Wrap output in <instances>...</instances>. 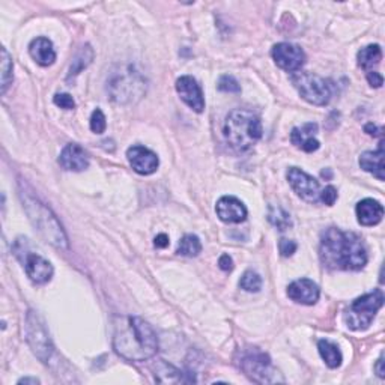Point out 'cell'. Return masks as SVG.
Segmentation results:
<instances>
[{
  "label": "cell",
  "mask_w": 385,
  "mask_h": 385,
  "mask_svg": "<svg viewBox=\"0 0 385 385\" xmlns=\"http://www.w3.org/2000/svg\"><path fill=\"white\" fill-rule=\"evenodd\" d=\"M319 258L328 269L360 271L368 264V250L356 233L330 228L321 237Z\"/></svg>",
  "instance_id": "cell-1"
},
{
  "label": "cell",
  "mask_w": 385,
  "mask_h": 385,
  "mask_svg": "<svg viewBox=\"0 0 385 385\" xmlns=\"http://www.w3.org/2000/svg\"><path fill=\"white\" fill-rule=\"evenodd\" d=\"M113 349L127 361H146L158 352V337L154 328L142 317H118L113 334Z\"/></svg>",
  "instance_id": "cell-2"
},
{
  "label": "cell",
  "mask_w": 385,
  "mask_h": 385,
  "mask_svg": "<svg viewBox=\"0 0 385 385\" xmlns=\"http://www.w3.org/2000/svg\"><path fill=\"white\" fill-rule=\"evenodd\" d=\"M23 201V208L26 210L27 217H29L32 226L38 232L41 237L52 244L53 247L59 250H68L70 241L67 233H65L61 221L52 212L49 206L44 205L36 197L31 196L29 193H20Z\"/></svg>",
  "instance_id": "cell-3"
},
{
  "label": "cell",
  "mask_w": 385,
  "mask_h": 385,
  "mask_svg": "<svg viewBox=\"0 0 385 385\" xmlns=\"http://www.w3.org/2000/svg\"><path fill=\"white\" fill-rule=\"evenodd\" d=\"M224 137L238 151H247L262 137V122L250 110H232L224 122Z\"/></svg>",
  "instance_id": "cell-4"
},
{
  "label": "cell",
  "mask_w": 385,
  "mask_h": 385,
  "mask_svg": "<svg viewBox=\"0 0 385 385\" xmlns=\"http://www.w3.org/2000/svg\"><path fill=\"white\" fill-rule=\"evenodd\" d=\"M382 306L384 294L381 289H375L373 292L356 298L345 313V322L347 328L354 331L368 330Z\"/></svg>",
  "instance_id": "cell-5"
},
{
  "label": "cell",
  "mask_w": 385,
  "mask_h": 385,
  "mask_svg": "<svg viewBox=\"0 0 385 385\" xmlns=\"http://www.w3.org/2000/svg\"><path fill=\"white\" fill-rule=\"evenodd\" d=\"M239 366L247 377L258 384H277L285 382L280 373L272 368L269 355L259 351L258 347L242 351Z\"/></svg>",
  "instance_id": "cell-6"
},
{
  "label": "cell",
  "mask_w": 385,
  "mask_h": 385,
  "mask_svg": "<svg viewBox=\"0 0 385 385\" xmlns=\"http://www.w3.org/2000/svg\"><path fill=\"white\" fill-rule=\"evenodd\" d=\"M294 86L307 102L313 106H327L333 97V88L328 80L312 72H294L290 76Z\"/></svg>",
  "instance_id": "cell-7"
},
{
  "label": "cell",
  "mask_w": 385,
  "mask_h": 385,
  "mask_svg": "<svg viewBox=\"0 0 385 385\" xmlns=\"http://www.w3.org/2000/svg\"><path fill=\"white\" fill-rule=\"evenodd\" d=\"M107 89L111 100L119 102V104H128V102H136L143 97L146 84L140 74L133 71H122L116 72L109 80Z\"/></svg>",
  "instance_id": "cell-8"
},
{
  "label": "cell",
  "mask_w": 385,
  "mask_h": 385,
  "mask_svg": "<svg viewBox=\"0 0 385 385\" xmlns=\"http://www.w3.org/2000/svg\"><path fill=\"white\" fill-rule=\"evenodd\" d=\"M26 336L27 343L32 347L33 354L42 363H49L54 347L52 345L44 321L35 312H32V310L26 316Z\"/></svg>",
  "instance_id": "cell-9"
},
{
  "label": "cell",
  "mask_w": 385,
  "mask_h": 385,
  "mask_svg": "<svg viewBox=\"0 0 385 385\" xmlns=\"http://www.w3.org/2000/svg\"><path fill=\"white\" fill-rule=\"evenodd\" d=\"M286 176L290 187H292V190L297 193L298 197H301L303 201L308 203L321 202V185H319V181H316L313 176H310L298 167H290Z\"/></svg>",
  "instance_id": "cell-10"
},
{
  "label": "cell",
  "mask_w": 385,
  "mask_h": 385,
  "mask_svg": "<svg viewBox=\"0 0 385 385\" xmlns=\"http://www.w3.org/2000/svg\"><path fill=\"white\" fill-rule=\"evenodd\" d=\"M272 59L277 67L288 72H298L306 63V53L301 47L289 42H280L272 47Z\"/></svg>",
  "instance_id": "cell-11"
},
{
  "label": "cell",
  "mask_w": 385,
  "mask_h": 385,
  "mask_svg": "<svg viewBox=\"0 0 385 385\" xmlns=\"http://www.w3.org/2000/svg\"><path fill=\"white\" fill-rule=\"evenodd\" d=\"M176 91L180 93L181 100L196 113H202L205 109V98L202 88L197 84L196 79L191 76H182L176 80Z\"/></svg>",
  "instance_id": "cell-12"
},
{
  "label": "cell",
  "mask_w": 385,
  "mask_h": 385,
  "mask_svg": "<svg viewBox=\"0 0 385 385\" xmlns=\"http://www.w3.org/2000/svg\"><path fill=\"white\" fill-rule=\"evenodd\" d=\"M127 157L128 162L131 164V167L134 168V172H137L139 175H152L154 172H157L159 159L157 157V154H154L152 151H149L148 148L145 146H131L127 151Z\"/></svg>",
  "instance_id": "cell-13"
},
{
  "label": "cell",
  "mask_w": 385,
  "mask_h": 385,
  "mask_svg": "<svg viewBox=\"0 0 385 385\" xmlns=\"http://www.w3.org/2000/svg\"><path fill=\"white\" fill-rule=\"evenodd\" d=\"M23 264L27 277H29L35 285H45L52 280L54 272L53 265L42 256L36 255V253H26Z\"/></svg>",
  "instance_id": "cell-14"
},
{
  "label": "cell",
  "mask_w": 385,
  "mask_h": 385,
  "mask_svg": "<svg viewBox=\"0 0 385 385\" xmlns=\"http://www.w3.org/2000/svg\"><path fill=\"white\" fill-rule=\"evenodd\" d=\"M319 295H321V290L313 280L299 278L288 286V297L298 304L313 306L319 299Z\"/></svg>",
  "instance_id": "cell-15"
},
{
  "label": "cell",
  "mask_w": 385,
  "mask_h": 385,
  "mask_svg": "<svg viewBox=\"0 0 385 385\" xmlns=\"http://www.w3.org/2000/svg\"><path fill=\"white\" fill-rule=\"evenodd\" d=\"M219 219L224 223L237 224L247 219V208L244 203L233 196H223L215 206Z\"/></svg>",
  "instance_id": "cell-16"
},
{
  "label": "cell",
  "mask_w": 385,
  "mask_h": 385,
  "mask_svg": "<svg viewBox=\"0 0 385 385\" xmlns=\"http://www.w3.org/2000/svg\"><path fill=\"white\" fill-rule=\"evenodd\" d=\"M59 164L70 172H81L89 167V157L77 143H70L63 148L59 157Z\"/></svg>",
  "instance_id": "cell-17"
},
{
  "label": "cell",
  "mask_w": 385,
  "mask_h": 385,
  "mask_svg": "<svg viewBox=\"0 0 385 385\" xmlns=\"http://www.w3.org/2000/svg\"><path fill=\"white\" fill-rule=\"evenodd\" d=\"M317 133V124L315 122H308L303 127H297L290 133V142L295 145L298 149H301L304 152H315L321 146V143L315 139Z\"/></svg>",
  "instance_id": "cell-18"
},
{
  "label": "cell",
  "mask_w": 385,
  "mask_h": 385,
  "mask_svg": "<svg viewBox=\"0 0 385 385\" xmlns=\"http://www.w3.org/2000/svg\"><path fill=\"white\" fill-rule=\"evenodd\" d=\"M355 212L361 226H377L382 221L384 206L378 201L364 199L356 205Z\"/></svg>",
  "instance_id": "cell-19"
},
{
  "label": "cell",
  "mask_w": 385,
  "mask_h": 385,
  "mask_svg": "<svg viewBox=\"0 0 385 385\" xmlns=\"http://www.w3.org/2000/svg\"><path fill=\"white\" fill-rule=\"evenodd\" d=\"M29 53L32 56V59L38 65H41V67H50L56 61L53 42L49 38H44V36H40V38H36L31 42Z\"/></svg>",
  "instance_id": "cell-20"
},
{
  "label": "cell",
  "mask_w": 385,
  "mask_h": 385,
  "mask_svg": "<svg viewBox=\"0 0 385 385\" xmlns=\"http://www.w3.org/2000/svg\"><path fill=\"white\" fill-rule=\"evenodd\" d=\"M384 143H379V148L377 151H366L360 157V167L363 171L372 173L375 178H378L379 181H384Z\"/></svg>",
  "instance_id": "cell-21"
},
{
  "label": "cell",
  "mask_w": 385,
  "mask_h": 385,
  "mask_svg": "<svg viewBox=\"0 0 385 385\" xmlns=\"http://www.w3.org/2000/svg\"><path fill=\"white\" fill-rule=\"evenodd\" d=\"M155 379L158 382H166V384H178V382H187L189 379L184 378V375L181 370L175 369L172 364H167L164 360H159L155 366Z\"/></svg>",
  "instance_id": "cell-22"
},
{
  "label": "cell",
  "mask_w": 385,
  "mask_h": 385,
  "mask_svg": "<svg viewBox=\"0 0 385 385\" xmlns=\"http://www.w3.org/2000/svg\"><path fill=\"white\" fill-rule=\"evenodd\" d=\"M317 349L330 369H337L342 364V352L337 345L331 343L330 340H319Z\"/></svg>",
  "instance_id": "cell-23"
},
{
  "label": "cell",
  "mask_w": 385,
  "mask_h": 385,
  "mask_svg": "<svg viewBox=\"0 0 385 385\" xmlns=\"http://www.w3.org/2000/svg\"><path fill=\"white\" fill-rule=\"evenodd\" d=\"M356 59H359V65L361 68L370 71V68H373L375 65H378L382 59V50L378 44H372L364 47L359 52V56H356Z\"/></svg>",
  "instance_id": "cell-24"
},
{
  "label": "cell",
  "mask_w": 385,
  "mask_h": 385,
  "mask_svg": "<svg viewBox=\"0 0 385 385\" xmlns=\"http://www.w3.org/2000/svg\"><path fill=\"white\" fill-rule=\"evenodd\" d=\"M93 59V50L91 45H84L80 49V52L76 54V58L72 59V63H71V68H70V72H68V80L74 76H77L79 72H81L84 68L88 67V65L92 62Z\"/></svg>",
  "instance_id": "cell-25"
},
{
  "label": "cell",
  "mask_w": 385,
  "mask_h": 385,
  "mask_svg": "<svg viewBox=\"0 0 385 385\" xmlns=\"http://www.w3.org/2000/svg\"><path fill=\"white\" fill-rule=\"evenodd\" d=\"M202 251V244L201 239L196 237V235H185V237L178 244L176 253L181 256L187 258H194Z\"/></svg>",
  "instance_id": "cell-26"
},
{
  "label": "cell",
  "mask_w": 385,
  "mask_h": 385,
  "mask_svg": "<svg viewBox=\"0 0 385 385\" xmlns=\"http://www.w3.org/2000/svg\"><path fill=\"white\" fill-rule=\"evenodd\" d=\"M268 220L271 221V224H274L278 230H288L292 226L290 215L283 208H280V206H277V208L276 206H269Z\"/></svg>",
  "instance_id": "cell-27"
},
{
  "label": "cell",
  "mask_w": 385,
  "mask_h": 385,
  "mask_svg": "<svg viewBox=\"0 0 385 385\" xmlns=\"http://www.w3.org/2000/svg\"><path fill=\"white\" fill-rule=\"evenodd\" d=\"M14 63L13 58L9 56L6 49H2V93L8 91V88L11 86V83L14 80Z\"/></svg>",
  "instance_id": "cell-28"
},
{
  "label": "cell",
  "mask_w": 385,
  "mask_h": 385,
  "mask_svg": "<svg viewBox=\"0 0 385 385\" xmlns=\"http://www.w3.org/2000/svg\"><path fill=\"white\" fill-rule=\"evenodd\" d=\"M239 286L247 292H259L262 289V278L255 271H246L239 280Z\"/></svg>",
  "instance_id": "cell-29"
},
{
  "label": "cell",
  "mask_w": 385,
  "mask_h": 385,
  "mask_svg": "<svg viewBox=\"0 0 385 385\" xmlns=\"http://www.w3.org/2000/svg\"><path fill=\"white\" fill-rule=\"evenodd\" d=\"M107 128V122H106V116L100 109L93 110V113L91 116V129L95 134H102Z\"/></svg>",
  "instance_id": "cell-30"
},
{
  "label": "cell",
  "mask_w": 385,
  "mask_h": 385,
  "mask_svg": "<svg viewBox=\"0 0 385 385\" xmlns=\"http://www.w3.org/2000/svg\"><path fill=\"white\" fill-rule=\"evenodd\" d=\"M217 88L221 92H229V93H233V92L238 93V92H241L239 83L237 81V79L232 77V76H223V77H220Z\"/></svg>",
  "instance_id": "cell-31"
},
{
  "label": "cell",
  "mask_w": 385,
  "mask_h": 385,
  "mask_svg": "<svg viewBox=\"0 0 385 385\" xmlns=\"http://www.w3.org/2000/svg\"><path fill=\"white\" fill-rule=\"evenodd\" d=\"M53 101L56 106L65 110H72L76 107V101H74V98L70 95V93H56Z\"/></svg>",
  "instance_id": "cell-32"
},
{
  "label": "cell",
  "mask_w": 385,
  "mask_h": 385,
  "mask_svg": "<svg viewBox=\"0 0 385 385\" xmlns=\"http://www.w3.org/2000/svg\"><path fill=\"white\" fill-rule=\"evenodd\" d=\"M298 246H297V242L292 241V239H280L278 242V251H280V255L283 256V258H289V256H292L294 253L297 251Z\"/></svg>",
  "instance_id": "cell-33"
},
{
  "label": "cell",
  "mask_w": 385,
  "mask_h": 385,
  "mask_svg": "<svg viewBox=\"0 0 385 385\" xmlns=\"http://www.w3.org/2000/svg\"><path fill=\"white\" fill-rule=\"evenodd\" d=\"M337 197H339V194H337V190L333 185L325 187V189L321 191V202L328 206H333L337 201Z\"/></svg>",
  "instance_id": "cell-34"
},
{
  "label": "cell",
  "mask_w": 385,
  "mask_h": 385,
  "mask_svg": "<svg viewBox=\"0 0 385 385\" xmlns=\"http://www.w3.org/2000/svg\"><path fill=\"white\" fill-rule=\"evenodd\" d=\"M366 77H368V81H369L370 86H373V88H381L382 86L384 79H382V76L379 72L368 71V76H366Z\"/></svg>",
  "instance_id": "cell-35"
},
{
  "label": "cell",
  "mask_w": 385,
  "mask_h": 385,
  "mask_svg": "<svg viewBox=\"0 0 385 385\" xmlns=\"http://www.w3.org/2000/svg\"><path fill=\"white\" fill-rule=\"evenodd\" d=\"M219 267L223 269V271H232L233 269V260L229 255H223L220 259H219Z\"/></svg>",
  "instance_id": "cell-36"
},
{
  "label": "cell",
  "mask_w": 385,
  "mask_h": 385,
  "mask_svg": "<svg viewBox=\"0 0 385 385\" xmlns=\"http://www.w3.org/2000/svg\"><path fill=\"white\" fill-rule=\"evenodd\" d=\"M154 244L157 249H166L168 246V237L166 233H159V235H157Z\"/></svg>",
  "instance_id": "cell-37"
},
{
  "label": "cell",
  "mask_w": 385,
  "mask_h": 385,
  "mask_svg": "<svg viewBox=\"0 0 385 385\" xmlns=\"http://www.w3.org/2000/svg\"><path fill=\"white\" fill-rule=\"evenodd\" d=\"M364 131L370 136H375V137H382V128L373 125V124H368L364 127Z\"/></svg>",
  "instance_id": "cell-38"
},
{
  "label": "cell",
  "mask_w": 385,
  "mask_h": 385,
  "mask_svg": "<svg viewBox=\"0 0 385 385\" xmlns=\"http://www.w3.org/2000/svg\"><path fill=\"white\" fill-rule=\"evenodd\" d=\"M375 372H377V375L379 378H385V369H384V359H382V356L377 361V364H375Z\"/></svg>",
  "instance_id": "cell-39"
},
{
  "label": "cell",
  "mask_w": 385,
  "mask_h": 385,
  "mask_svg": "<svg viewBox=\"0 0 385 385\" xmlns=\"http://www.w3.org/2000/svg\"><path fill=\"white\" fill-rule=\"evenodd\" d=\"M18 384H40V379H36V378H23L18 381Z\"/></svg>",
  "instance_id": "cell-40"
}]
</instances>
